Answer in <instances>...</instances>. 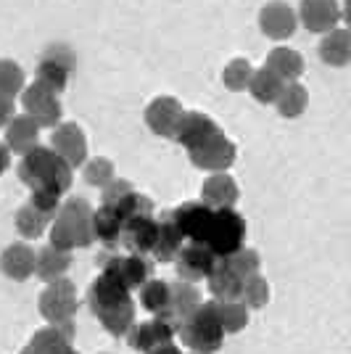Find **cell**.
Here are the masks:
<instances>
[{
	"label": "cell",
	"mask_w": 351,
	"mask_h": 354,
	"mask_svg": "<svg viewBox=\"0 0 351 354\" xmlns=\"http://www.w3.org/2000/svg\"><path fill=\"white\" fill-rule=\"evenodd\" d=\"M72 167L56 156L50 148L35 146L21 156L19 164V177L30 191H53L64 196L72 188Z\"/></svg>",
	"instance_id": "cell-2"
},
{
	"label": "cell",
	"mask_w": 351,
	"mask_h": 354,
	"mask_svg": "<svg viewBox=\"0 0 351 354\" xmlns=\"http://www.w3.org/2000/svg\"><path fill=\"white\" fill-rule=\"evenodd\" d=\"M0 270L11 281H27L35 272V251L27 243H11L0 254Z\"/></svg>",
	"instance_id": "cell-22"
},
{
	"label": "cell",
	"mask_w": 351,
	"mask_h": 354,
	"mask_svg": "<svg viewBox=\"0 0 351 354\" xmlns=\"http://www.w3.org/2000/svg\"><path fill=\"white\" fill-rule=\"evenodd\" d=\"M238 156V148L225 133L214 135L209 143H204L201 148L191 151V162L198 169H209V172H225L235 164Z\"/></svg>",
	"instance_id": "cell-11"
},
{
	"label": "cell",
	"mask_w": 351,
	"mask_h": 354,
	"mask_svg": "<svg viewBox=\"0 0 351 354\" xmlns=\"http://www.w3.org/2000/svg\"><path fill=\"white\" fill-rule=\"evenodd\" d=\"M69 74H72V69L61 66V64H56V61L43 59L40 61V66H37V82L45 85L48 90H53V93L59 95V93H64L66 82H69Z\"/></svg>",
	"instance_id": "cell-36"
},
{
	"label": "cell",
	"mask_w": 351,
	"mask_h": 354,
	"mask_svg": "<svg viewBox=\"0 0 351 354\" xmlns=\"http://www.w3.org/2000/svg\"><path fill=\"white\" fill-rule=\"evenodd\" d=\"M114 164L108 159H93V162L85 164V180L95 188H106L111 180H114Z\"/></svg>",
	"instance_id": "cell-41"
},
{
	"label": "cell",
	"mask_w": 351,
	"mask_h": 354,
	"mask_svg": "<svg viewBox=\"0 0 351 354\" xmlns=\"http://www.w3.org/2000/svg\"><path fill=\"white\" fill-rule=\"evenodd\" d=\"M122 227L124 222L117 214L114 207H101L98 212H93L90 217V233H93V241H101L106 246H114L119 243V236H122Z\"/></svg>",
	"instance_id": "cell-26"
},
{
	"label": "cell",
	"mask_w": 351,
	"mask_h": 354,
	"mask_svg": "<svg viewBox=\"0 0 351 354\" xmlns=\"http://www.w3.org/2000/svg\"><path fill=\"white\" fill-rule=\"evenodd\" d=\"M209 291L217 301H238L240 299V288H243V281L238 278L230 262L227 259H217L214 270L209 272Z\"/></svg>",
	"instance_id": "cell-21"
},
{
	"label": "cell",
	"mask_w": 351,
	"mask_h": 354,
	"mask_svg": "<svg viewBox=\"0 0 351 354\" xmlns=\"http://www.w3.org/2000/svg\"><path fill=\"white\" fill-rule=\"evenodd\" d=\"M264 66L272 69L283 82H298V77L304 74V59H301V53L293 50V48H283V45L275 48L267 56Z\"/></svg>",
	"instance_id": "cell-24"
},
{
	"label": "cell",
	"mask_w": 351,
	"mask_h": 354,
	"mask_svg": "<svg viewBox=\"0 0 351 354\" xmlns=\"http://www.w3.org/2000/svg\"><path fill=\"white\" fill-rule=\"evenodd\" d=\"M217 315L225 333H238L249 325V310L240 301H217Z\"/></svg>",
	"instance_id": "cell-35"
},
{
	"label": "cell",
	"mask_w": 351,
	"mask_h": 354,
	"mask_svg": "<svg viewBox=\"0 0 351 354\" xmlns=\"http://www.w3.org/2000/svg\"><path fill=\"white\" fill-rule=\"evenodd\" d=\"M114 209H117V214L122 217V222L137 220V217H153V201L137 191H132L124 198H119L117 204H114Z\"/></svg>",
	"instance_id": "cell-33"
},
{
	"label": "cell",
	"mask_w": 351,
	"mask_h": 354,
	"mask_svg": "<svg viewBox=\"0 0 351 354\" xmlns=\"http://www.w3.org/2000/svg\"><path fill=\"white\" fill-rule=\"evenodd\" d=\"M132 191H135V188H132L127 180H117V177H114V180L103 188V207H114L119 198H124V196Z\"/></svg>",
	"instance_id": "cell-43"
},
{
	"label": "cell",
	"mask_w": 351,
	"mask_h": 354,
	"mask_svg": "<svg viewBox=\"0 0 351 354\" xmlns=\"http://www.w3.org/2000/svg\"><path fill=\"white\" fill-rule=\"evenodd\" d=\"M220 257H214L211 251L206 249L204 243H185L180 254L175 257L177 275L182 283H196L209 278V272L214 270Z\"/></svg>",
	"instance_id": "cell-12"
},
{
	"label": "cell",
	"mask_w": 351,
	"mask_h": 354,
	"mask_svg": "<svg viewBox=\"0 0 351 354\" xmlns=\"http://www.w3.org/2000/svg\"><path fill=\"white\" fill-rule=\"evenodd\" d=\"M251 74H254V66L249 59H233L222 69V82L230 90H246L251 82Z\"/></svg>",
	"instance_id": "cell-38"
},
{
	"label": "cell",
	"mask_w": 351,
	"mask_h": 354,
	"mask_svg": "<svg viewBox=\"0 0 351 354\" xmlns=\"http://www.w3.org/2000/svg\"><path fill=\"white\" fill-rule=\"evenodd\" d=\"M222 130L217 127V122L211 117H206L201 111H185L182 119H180V127H177L175 133V140L177 143H182V146L188 148V153L196 151V148H201L204 143H209L214 135H220Z\"/></svg>",
	"instance_id": "cell-14"
},
{
	"label": "cell",
	"mask_w": 351,
	"mask_h": 354,
	"mask_svg": "<svg viewBox=\"0 0 351 354\" xmlns=\"http://www.w3.org/2000/svg\"><path fill=\"white\" fill-rule=\"evenodd\" d=\"M66 346H72V341H66L59 330L50 325V328L37 330V333L32 336L30 344L24 346V352L21 354H61Z\"/></svg>",
	"instance_id": "cell-31"
},
{
	"label": "cell",
	"mask_w": 351,
	"mask_h": 354,
	"mask_svg": "<svg viewBox=\"0 0 351 354\" xmlns=\"http://www.w3.org/2000/svg\"><path fill=\"white\" fill-rule=\"evenodd\" d=\"M283 88H285V82L272 69H267V66H262V69H256V72L251 74L249 93L259 104H275L278 95L283 93Z\"/></svg>",
	"instance_id": "cell-28"
},
{
	"label": "cell",
	"mask_w": 351,
	"mask_h": 354,
	"mask_svg": "<svg viewBox=\"0 0 351 354\" xmlns=\"http://www.w3.org/2000/svg\"><path fill=\"white\" fill-rule=\"evenodd\" d=\"M50 146H53L50 151L61 156L72 169L88 162V140H85L82 127L74 122H61L50 135Z\"/></svg>",
	"instance_id": "cell-10"
},
{
	"label": "cell",
	"mask_w": 351,
	"mask_h": 354,
	"mask_svg": "<svg viewBox=\"0 0 351 354\" xmlns=\"http://www.w3.org/2000/svg\"><path fill=\"white\" fill-rule=\"evenodd\" d=\"M88 304L93 315L106 325V330L111 336H127L132 325H135V301L132 294L119 286L111 275L101 272L88 288Z\"/></svg>",
	"instance_id": "cell-1"
},
{
	"label": "cell",
	"mask_w": 351,
	"mask_h": 354,
	"mask_svg": "<svg viewBox=\"0 0 351 354\" xmlns=\"http://www.w3.org/2000/svg\"><path fill=\"white\" fill-rule=\"evenodd\" d=\"M156 236H159V220H153V217H137V220L124 222L119 241L127 246L130 254L146 257V254L153 251Z\"/></svg>",
	"instance_id": "cell-18"
},
{
	"label": "cell",
	"mask_w": 351,
	"mask_h": 354,
	"mask_svg": "<svg viewBox=\"0 0 351 354\" xmlns=\"http://www.w3.org/2000/svg\"><path fill=\"white\" fill-rule=\"evenodd\" d=\"M341 16H343V11H341L338 0H301L296 19H301V24L309 32H325L328 35L330 30L338 27Z\"/></svg>",
	"instance_id": "cell-15"
},
{
	"label": "cell",
	"mask_w": 351,
	"mask_h": 354,
	"mask_svg": "<svg viewBox=\"0 0 351 354\" xmlns=\"http://www.w3.org/2000/svg\"><path fill=\"white\" fill-rule=\"evenodd\" d=\"M21 106L27 111V117H32V122L37 127H50L56 130L61 124V101L53 90H48L45 85H40L37 80L24 88L21 93Z\"/></svg>",
	"instance_id": "cell-6"
},
{
	"label": "cell",
	"mask_w": 351,
	"mask_h": 354,
	"mask_svg": "<svg viewBox=\"0 0 351 354\" xmlns=\"http://www.w3.org/2000/svg\"><path fill=\"white\" fill-rule=\"evenodd\" d=\"M172 288V299H169V310L161 315V320H167L169 325H175V330L180 328V323H185L191 317L196 307L201 304L198 299V291L193 288L191 283H169Z\"/></svg>",
	"instance_id": "cell-19"
},
{
	"label": "cell",
	"mask_w": 351,
	"mask_h": 354,
	"mask_svg": "<svg viewBox=\"0 0 351 354\" xmlns=\"http://www.w3.org/2000/svg\"><path fill=\"white\" fill-rule=\"evenodd\" d=\"M320 59L328 66H346L351 61V37L349 30L336 27L330 30L320 43Z\"/></svg>",
	"instance_id": "cell-23"
},
{
	"label": "cell",
	"mask_w": 351,
	"mask_h": 354,
	"mask_svg": "<svg viewBox=\"0 0 351 354\" xmlns=\"http://www.w3.org/2000/svg\"><path fill=\"white\" fill-rule=\"evenodd\" d=\"M169 220L185 243H204L206 227L211 220V209L201 201H185L182 207H177L169 214Z\"/></svg>",
	"instance_id": "cell-8"
},
{
	"label": "cell",
	"mask_w": 351,
	"mask_h": 354,
	"mask_svg": "<svg viewBox=\"0 0 351 354\" xmlns=\"http://www.w3.org/2000/svg\"><path fill=\"white\" fill-rule=\"evenodd\" d=\"M103 272L111 275L119 286H124L132 294L135 288H143V286L151 281V262H148L146 257H137V254L111 257V259H106Z\"/></svg>",
	"instance_id": "cell-9"
},
{
	"label": "cell",
	"mask_w": 351,
	"mask_h": 354,
	"mask_svg": "<svg viewBox=\"0 0 351 354\" xmlns=\"http://www.w3.org/2000/svg\"><path fill=\"white\" fill-rule=\"evenodd\" d=\"M30 207L37 209L40 214H45L48 220L56 217V212L61 209V196L53 191H32L30 196Z\"/></svg>",
	"instance_id": "cell-42"
},
{
	"label": "cell",
	"mask_w": 351,
	"mask_h": 354,
	"mask_svg": "<svg viewBox=\"0 0 351 354\" xmlns=\"http://www.w3.org/2000/svg\"><path fill=\"white\" fill-rule=\"evenodd\" d=\"M8 164H11V156H8V148L0 143V175L8 169Z\"/></svg>",
	"instance_id": "cell-47"
},
{
	"label": "cell",
	"mask_w": 351,
	"mask_h": 354,
	"mask_svg": "<svg viewBox=\"0 0 351 354\" xmlns=\"http://www.w3.org/2000/svg\"><path fill=\"white\" fill-rule=\"evenodd\" d=\"M37 133H40V127L32 122V117L19 114L6 124V143H8V148H14L16 153L24 156L27 151L37 146Z\"/></svg>",
	"instance_id": "cell-25"
},
{
	"label": "cell",
	"mask_w": 351,
	"mask_h": 354,
	"mask_svg": "<svg viewBox=\"0 0 351 354\" xmlns=\"http://www.w3.org/2000/svg\"><path fill=\"white\" fill-rule=\"evenodd\" d=\"M148 354H182V352H180L175 344L169 341V344H161V346H156V349H151Z\"/></svg>",
	"instance_id": "cell-46"
},
{
	"label": "cell",
	"mask_w": 351,
	"mask_h": 354,
	"mask_svg": "<svg viewBox=\"0 0 351 354\" xmlns=\"http://www.w3.org/2000/svg\"><path fill=\"white\" fill-rule=\"evenodd\" d=\"M77 310V291L69 281H53L40 296V312L50 325L72 323V315Z\"/></svg>",
	"instance_id": "cell-7"
},
{
	"label": "cell",
	"mask_w": 351,
	"mask_h": 354,
	"mask_svg": "<svg viewBox=\"0 0 351 354\" xmlns=\"http://www.w3.org/2000/svg\"><path fill=\"white\" fill-rule=\"evenodd\" d=\"M191 354H198V352H191Z\"/></svg>",
	"instance_id": "cell-49"
},
{
	"label": "cell",
	"mask_w": 351,
	"mask_h": 354,
	"mask_svg": "<svg viewBox=\"0 0 351 354\" xmlns=\"http://www.w3.org/2000/svg\"><path fill=\"white\" fill-rule=\"evenodd\" d=\"M24 90V69L11 59H0V95L16 98Z\"/></svg>",
	"instance_id": "cell-37"
},
{
	"label": "cell",
	"mask_w": 351,
	"mask_h": 354,
	"mask_svg": "<svg viewBox=\"0 0 351 354\" xmlns=\"http://www.w3.org/2000/svg\"><path fill=\"white\" fill-rule=\"evenodd\" d=\"M185 246V241L180 238V233L175 230V225L169 217H164L159 222V236H156V243H153V259L156 262H175V257L180 254V249Z\"/></svg>",
	"instance_id": "cell-29"
},
{
	"label": "cell",
	"mask_w": 351,
	"mask_h": 354,
	"mask_svg": "<svg viewBox=\"0 0 351 354\" xmlns=\"http://www.w3.org/2000/svg\"><path fill=\"white\" fill-rule=\"evenodd\" d=\"M307 101H309V93L301 82H285V88H283V93L278 95L275 106H278L280 117L296 119V117H301V114H304Z\"/></svg>",
	"instance_id": "cell-30"
},
{
	"label": "cell",
	"mask_w": 351,
	"mask_h": 354,
	"mask_svg": "<svg viewBox=\"0 0 351 354\" xmlns=\"http://www.w3.org/2000/svg\"><path fill=\"white\" fill-rule=\"evenodd\" d=\"M296 24H298V19H296L293 8L285 0H272V3H267L262 8V14H259V27H262L264 35L272 37V40H288V37H293Z\"/></svg>",
	"instance_id": "cell-16"
},
{
	"label": "cell",
	"mask_w": 351,
	"mask_h": 354,
	"mask_svg": "<svg viewBox=\"0 0 351 354\" xmlns=\"http://www.w3.org/2000/svg\"><path fill=\"white\" fill-rule=\"evenodd\" d=\"M61 354H79V352H74L72 346H66V349H64V352H61Z\"/></svg>",
	"instance_id": "cell-48"
},
{
	"label": "cell",
	"mask_w": 351,
	"mask_h": 354,
	"mask_svg": "<svg viewBox=\"0 0 351 354\" xmlns=\"http://www.w3.org/2000/svg\"><path fill=\"white\" fill-rule=\"evenodd\" d=\"M185 114L182 104L172 98V95H159L153 98L146 109V124L161 138H175L177 127H180V119Z\"/></svg>",
	"instance_id": "cell-13"
},
{
	"label": "cell",
	"mask_w": 351,
	"mask_h": 354,
	"mask_svg": "<svg viewBox=\"0 0 351 354\" xmlns=\"http://www.w3.org/2000/svg\"><path fill=\"white\" fill-rule=\"evenodd\" d=\"M43 59L56 61V64L66 66V69H74V53L69 50V45H64V43L48 45V48H45V53H43Z\"/></svg>",
	"instance_id": "cell-44"
},
{
	"label": "cell",
	"mask_w": 351,
	"mask_h": 354,
	"mask_svg": "<svg viewBox=\"0 0 351 354\" xmlns=\"http://www.w3.org/2000/svg\"><path fill=\"white\" fill-rule=\"evenodd\" d=\"M227 262H230V267H233L235 272H238V278L240 281H246V278H251V275H259V254L254 249H243L235 251L233 257H227Z\"/></svg>",
	"instance_id": "cell-40"
},
{
	"label": "cell",
	"mask_w": 351,
	"mask_h": 354,
	"mask_svg": "<svg viewBox=\"0 0 351 354\" xmlns=\"http://www.w3.org/2000/svg\"><path fill=\"white\" fill-rule=\"evenodd\" d=\"M169 299H172V288H169V283L164 281H148L140 288V304L148 312H153L156 317H161L164 312L169 310Z\"/></svg>",
	"instance_id": "cell-32"
},
{
	"label": "cell",
	"mask_w": 351,
	"mask_h": 354,
	"mask_svg": "<svg viewBox=\"0 0 351 354\" xmlns=\"http://www.w3.org/2000/svg\"><path fill=\"white\" fill-rule=\"evenodd\" d=\"M69 265H72L69 251H59L53 249V246H45V249H40L35 254V272L48 283L59 281L61 275L69 270Z\"/></svg>",
	"instance_id": "cell-27"
},
{
	"label": "cell",
	"mask_w": 351,
	"mask_h": 354,
	"mask_svg": "<svg viewBox=\"0 0 351 354\" xmlns=\"http://www.w3.org/2000/svg\"><path fill=\"white\" fill-rule=\"evenodd\" d=\"M50 220L45 214H40L37 209H32L30 204L16 212V227H19V233L24 238H40L45 233V225Z\"/></svg>",
	"instance_id": "cell-39"
},
{
	"label": "cell",
	"mask_w": 351,
	"mask_h": 354,
	"mask_svg": "<svg viewBox=\"0 0 351 354\" xmlns=\"http://www.w3.org/2000/svg\"><path fill=\"white\" fill-rule=\"evenodd\" d=\"M243 241H246V220L235 209H211V220L204 236L206 249L220 259H227L235 251L243 249Z\"/></svg>",
	"instance_id": "cell-5"
},
{
	"label": "cell",
	"mask_w": 351,
	"mask_h": 354,
	"mask_svg": "<svg viewBox=\"0 0 351 354\" xmlns=\"http://www.w3.org/2000/svg\"><path fill=\"white\" fill-rule=\"evenodd\" d=\"M90 217H93V209L85 198H69L66 204H61V209L56 212V222L50 227V246L59 251L90 246L93 243Z\"/></svg>",
	"instance_id": "cell-3"
},
{
	"label": "cell",
	"mask_w": 351,
	"mask_h": 354,
	"mask_svg": "<svg viewBox=\"0 0 351 354\" xmlns=\"http://www.w3.org/2000/svg\"><path fill=\"white\" fill-rule=\"evenodd\" d=\"M16 114V104L14 98H6V95H0V127H6Z\"/></svg>",
	"instance_id": "cell-45"
},
{
	"label": "cell",
	"mask_w": 351,
	"mask_h": 354,
	"mask_svg": "<svg viewBox=\"0 0 351 354\" xmlns=\"http://www.w3.org/2000/svg\"><path fill=\"white\" fill-rule=\"evenodd\" d=\"M238 301H240L246 310H262V307H267V301H269V283L264 281L262 275L246 278Z\"/></svg>",
	"instance_id": "cell-34"
},
{
	"label": "cell",
	"mask_w": 351,
	"mask_h": 354,
	"mask_svg": "<svg viewBox=\"0 0 351 354\" xmlns=\"http://www.w3.org/2000/svg\"><path fill=\"white\" fill-rule=\"evenodd\" d=\"M175 325H169L167 320H161V317H153V320H148V323H135L127 330V341H130V346L135 352H151V349H156L161 344H169V341L175 339Z\"/></svg>",
	"instance_id": "cell-17"
},
{
	"label": "cell",
	"mask_w": 351,
	"mask_h": 354,
	"mask_svg": "<svg viewBox=\"0 0 351 354\" xmlns=\"http://www.w3.org/2000/svg\"><path fill=\"white\" fill-rule=\"evenodd\" d=\"M182 344L198 354H211L217 352L225 341V330L220 325V315H217V301H204L198 304L196 312L185 323L177 328Z\"/></svg>",
	"instance_id": "cell-4"
},
{
	"label": "cell",
	"mask_w": 351,
	"mask_h": 354,
	"mask_svg": "<svg viewBox=\"0 0 351 354\" xmlns=\"http://www.w3.org/2000/svg\"><path fill=\"white\" fill-rule=\"evenodd\" d=\"M238 196L240 191H238L233 177L225 172H214L201 188V204H206L209 209H233Z\"/></svg>",
	"instance_id": "cell-20"
}]
</instances>
